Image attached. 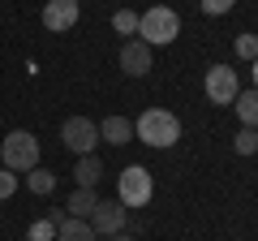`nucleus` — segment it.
I'll list each match as a JSON object with an SVG mask.
<instances>
[{
	"mask_svg": "<svg viewBox=\"0 0 258 241\" xmlns=\"http://www.w3.org/2000/svg\"><path fill=\"white\" fill-rule=\"evenodd\" d=\"M134 138H142L155 151H168L176 138H181V120H176L168 108H147L138 120H134Z\"/></svg>",
	"mask_w": 258,
	"mask_h": 241,
	"instance_id": "f257e3e1",
	"label": "nucleus"
},
{
	"mask_svg": "<svg viewBox=\"0 0 258 241\" xmlns=\"http://www.w3.org/2000/svg\"><path fill=\"white\" fill-rule=\"evenodd\" d=\"M181 35V18H176L168 5H151L147 13H138V39L147 47H164Z\"/></svg>",
	"mask_w": 258,
	"mask_h": 241,
	"instance_id": "f03ea898",
	"label": "nucleus"
},
{
	"mask_svg": "<svg viewBox=\"0 0 258 241\" xmlns=\"http://www.w3.org/2000/svg\"><path fill=\"white\" fill-rule=\"evenodd\" d=\"M0 159H5L9 172H30V168H39V138L30 130H13L9 138L0 142Z\"/></svg>",
	"mask_w": 258,
	"mask_h": 241,
	"instance_id": "7ed1b4c3",
	"label": "nucleus"
},
{
	"mask_svg": "<svg viewBox=\"0 0 258 241\" xmlns=\"http://www.w3.org/2000/svg\"><path fill=\"white\" fill-rule=\"evenodd\" d=\"M151 194H155V181H151L147 168L129 164L125 172L116 176V198H120L125 207H147V203H151Z\"/></svg>",
	"mask_w": 258,
	"mask_h": 241,
	"instance_id": "20e7f679",
	"label": "nucleus"
},
{
	"mask_svg": "<svg viewBox=\"0 0 258 241\" xmlns=\"http://www.w3.org/2000/svg\"><path fill=\"white\" fill-rule=\"evenodd\" d=\"M60 142L74 155H95V147H99V125L91 116H69L60 125Z\"/></svg>",
	"mask_w": 258,
	"mask_h": 241,
	"instance_id": "39448f33",
	"label": "nucleus"
},
{
	"mask_svg": "<svg viewBox=\"0 0 258 241\" xmlns=\"http://www.w3.org/2000/svg\"><path fill=\"white\" fill-rule=\"evenodd\" d=\"M125 224H129V207L120 203V198H116V203H112V198L103 203V198H99V207L91 211V228L99 232V237H112V232H125Z\"/></svg>",
	"mask_w": 258,
	"mask_h": 241,
	"instance_id": "423d86ee",
	"label": "nucleus"
},
{
	"mask_svg": "<svg viewBox=\"0 0 258 241\" xmlns=\"http://www.w3.org/2000/svg\"><path fill=\"white\" fill-rule=\"evenodd\" d=\"M203 86H207V99H211V103H232V99H237V91H241L237 69H228V65H211Z\"/></svg>",
	"mask_w": 258,
	"mask_h": 241,
	"instance_id": "0eeeda50",
	"label": "nucleus"
},
{
	"mask_svg": "<svg viewBox=\"0 0 258 241\" xmlns=\"http://www.w3.org/2000/svg\"><path fill=\"white\" fill-rule=\"evenodd\" d=\"M78 0H47L43 5V26L56 30V35H64V30H74L78 26Z\"/></svg>",
	"mask_w": 258,
	"mask_h": 241,
	"instance_id": "6e6552de",
	"label": "nucleus"
},
{
	"mask_svg": "<svg viewBox=\"0 0 258 241\" xmlns=\"http://www.w3.org/2000/svg\"><path fill=\"white\" fill-rule=\"evenodd\" d=\"M120 69L129 78H147L151 74V47L142 39H125V47H120Z\"/></svg>",
	"mask_w": 258,
	"mask_h": 241,
	"instance_id": "1a4fd4ad",
	"label": "nucleus"
},
{
	"mask_svg": "<svg viewBox=\"0 0 258 241\" xmlns=\"http://www.w3.org/2000/svg\"><path fill=\"white\" fill-rule=\"evenodd\" d=\"M99 142H112V147L134 142V120H129V116H108L99 125Z\"/></svg>",
	"mask_w": 258,
	"mask_h": 241,
	"instance_id": "9d476101",
	"label": "nucleus"
},
{
	"mask_svg": "<svg viewBox=\"0 0 258 241\" xmlns=\"http://www.w3.org/2000/svg\"><path fill=\"white\" fill-rule=\"evenodd\" d=\"M99 207V194L95 190H82V186H74V194H69V203H64V211L74 215V220H91V211Z\"/></svg>",
	"mask_w": 258,
	"mask_h": 241,
	"instance_id": "9b49d317",
	"label": "nucleus"
},
{
	"mask_svg": "<svg viewBox=\"0 0 258 241\" xmlns=\"http://www.w3.org/2000/svg\"><path fill=\"white\" fill-rule=\"evenodd\" d=\"M99 176H103V164H99V155H78V168H74V181L82 190H95L99 186Z\"/></svg>",
	"mask_w": 258,
	"mask_h": 241,
	"instance_id": "f8f14e48",
	"label": "nucleus"
},
{
	"mask_svg": "<svg viewBox=\"0 0 258 241\" xmlns=\"http://www.w3.org/2000/svg\"><path fill=\"white\" fill-rule=\"evenodd\" d=\"M56 241H99V232L91 228V220H74V215H69V220L56 228Z\"/></svg>",
	"mask_w": 258,
	"mask_h": 241,
	"instance_id": "ddd939ff",
	"label": "nucleus"
},
{
	"mask_svg": "<svg viewBox=\"0 0 258 241\" xmlns=\"http://www.w3.org/2000/svg\"><path fill=\"white\" fill-rule=\"evenodd\" d=\"M232 108H237L241 125H249V130H258V91H237V99H232Z\"/></svg>",
	"mask_w": 258,
	"mask_h": 241,
	"instance_id": "4468645a",
	"label": "nucleus"
},
{
	"mask_svg": "<svg viewBox=\"0 0 258 241\" xmlns=\"http://www.w3.org/2000/svg\"><path fill=\"white\" fill-rule=\"evenodd\" d=\"M26 186L43 198V194H52V190H56V172H47V168H30V172H26Z\"/></svg>",
	"mask_w": 258,
	"mask_h": 241,
	"instance_id": "2eb2a0df",
	"label": "nucleus"
},
{
	"mask_svg": "<svg viewBox=\"0 0 258 241\" xmlns=\"http://www.w3.org/2000/svg\"><path fill=\"white\" fill-rule=\"evenodd\" d=\"M232 151H237V155H254V151H258V130L241 125V130H237V138H232Z\"/></svg>",
	"mask_w": 258,
	"mask_h": 241,
	"instance_id": "dca6fc26",
	"label": "nucleus"
},
{
	"mask_svg": "<svg viewBox=\"0 0 258 241\" xmlns=\"http://www.w3.org/2000/svg\"><path fill=\"white\" fill-rule=\"evenodd\" d=\"M112 30H116V35H138V13L134 9H116L112 13Z\"/></svg>",
	"mask_w": 258,
	"mask_h": 241,
	"instance_id": "f3484780",
	"label": "nucleus"
},
{
	"mask_svg": "<svg viewBox=\"0 0 258 241\" xmlns=\"http://www.w3.org/2000/svg\"><path fill=\"white\" fill-rule=\"evenodd\" d=\"M237 56L241 61H258V35H237Z\"/></svg>",
	"mask_w": 258,
	"mask_h": 241,
	"instance_id": "a211bd4d",
	"label": "nucleus"
},
{
	"mask_svg": "<svg viewBox=\"0 0 258 241\" xmlns=\"http://www.w3.org/2000/svg\"><path fill=\"white\" fill-rule=\"evenodd\" d=\"M26 237H30V241H52V237H56V224H52V220H35Z\"/></svg>",
	"mask_w": 258,
	"mask_h": 241,
	"instance_id": "6ab92c4d",
	"label": "nucleus"
},
{
	"mask_svg": "<svg viewBox=\"0 0 258 241\" xmlns=\"http://www.w3.org/2000/svg\"><path fill=\"white\" fill-rule=\"evenodd\" d=\"M13 194H18V172L0 168V203H5V198H13Z\"/></svg>",
	"mask_w": 258,
	"mask_h": 241,
	"instance_id": "aec40b11",
	"label": "nucleus"
},
{
	"mask_svg": "<svg viewBox=\"0 0 258 241\" xmlns=\"http://www.w3.org/2000/svg\"><path fill=\"white\" fill-rule=\"evenodd\" d=\"M198 5H203V13H211V18H224L237 0H198Z\"/></svg>",
	"mask_w": 258,
	"mask_h": 241,
	"instance_id": "412c9836",
	"label": "nucleus"
},
{
	"mask_svg": "<svg viewBox=\"0 0 258 241\" xmlns=\"http://www.w3.org/2000/svg\"><path fill=\"white\" fill-rule=\"evenodd\" d=\"M47 220H52V224H56V228H60V224H64V220H69V211H64V207H52V211H47Z\"/></svg>",
	"mask_w": 258,
	"mask_h": 241,
	"instance_id": "4be33fe9",
	"label": "nucleus"
},
{
	"mask_svg": "<svg viewBox=\"0 0 258 241\" xmlns=\"http://www.w3.org/2000/svg\"><path fill=\"white\" fill-rule=\"evenodd\" d=\"M108 241H134V232H112Z\"/></svg>",
	"mask_w": 258,
	"mask_h": 241,
	"instance_id": "5701e85b",
	"label": "nucleus"
},
{
	"mask_svg": "<svg viewBox=\"0 0 258 241\" xmlns=\"http://www.w3.org/2000/svg\"><path fill=\"white\" fill-rule=\"evenodd\" d=\"M249 78H254V91H258V61H249Z\"/></svg>",
	"mask_w": 258,
	"mask_h": 241,
	"instance_id": "b1692460",
	"label": "nucleus"
}]
</instances>
